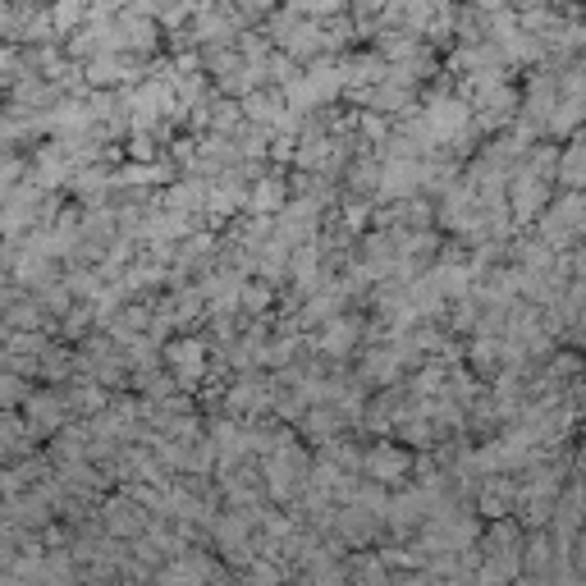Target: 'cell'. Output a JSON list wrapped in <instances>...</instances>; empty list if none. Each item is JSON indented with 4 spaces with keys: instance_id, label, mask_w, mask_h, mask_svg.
Returning <instances> with one entry per match:
<instances>
[{
    "instance_id": "cell-2",
    "label": "cell",
    "mask_w": 586,
    "mask_h": 586,
    "mask_svg": "<svg viewBox=\"0 0 586 586\" xmlns=\"http://www.w3.org/2000/svg\"><path fill=\"white\" fill-rule=\"evenodd\" d=\"M28 417H33V431H37V435H51V431L60 426L65 408H60L51 394H42V399H33V403H28Z\"/></svg>"
},
{
    "instance_id": "cell-1",
    "label": "cell",
    "mask_w": 586,
    "mask_h": 586,
    "mask_svg": "<svg viewBox=\"0 0 586 586\" xmlns=\"http://www.w3.org/2000/svg\"><path fill=\"white\" fill-rule=\"evenodd\" d=\"M362 467H367L381 486H394V481H403V476H408V454H403V449H394V445H376V449L362 458Z\"/></svg>"
},
{
    "instance_id": "cell-3",
    "label": "cell",
    "mask_w": 586,
    "mask_h": 586,
    "mask_svg": "<svg viewBox=\"0 0 586 586\" xmlns=\"http://www.w3.org/2000/svg\"><path fill=\"white\" fill-rule=\"evenodd\" d=\"M349 344H353V326H349V321H335L330 335H326V349H330V353H344Z\"/></svg>"
}]
</instances>
